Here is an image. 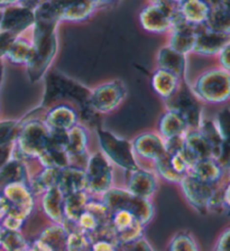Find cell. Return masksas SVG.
Wrapping results in <instances>:
<instances>
[{"label": "cell", "instance_id": "2e32d148", "mask_svg": "<svg viewBox=\"0 0 230 251\" xmlns=\"http://www.w3.org/2000/svg\"><path fill=\"white\" fill-rule=\"evenodd\" d=\"M228 42H230L229 35L217 33L204 25L199 26L193 52L205 56H214V55L217 56Z\"/></svg>", "mask_w": 230, "mask_h": 251}, {"label": "cell", "instance_id": "ab89813d", "mask_svg": "<svg viewBox=\"0 0 230 251\" xmlns=\"http://www.w3.org/2000/svg\"><path fill=\"white\" fill-rule=\"evenodd\" d=\"M14 143L0 145V170L14 157Z\"/></svg>", "mask_w": 230, "mask_h": 251}, {"label": "cell", "instance_id": "7a4b0ae2", "mask_svg": "<svg viewBox=\"0 0 230 251\" xmlns=\"http://www.w3.org/2000/svg\"><path fill=\"white\" fill-rule=\"evenodd\" d=\"M191 90L199 100L209 104H224L230 100V72L221 68L204 71Z\"/></svg>", "mask_w": 230, "mask_h": 251}, {"label": "cell", "instance_id": "7c38bea8", "mask_svg": "<svg viewBox=\"0 0 230 251\" xmlns=\"http://www.w3.org/2000/svg\"><path fill=\"white\" fill-rule=\"evenodd\" d=\"M35 24V14L26 6L11 5L3 9L1 30L18 36Z\"/></svg>", "mask_w": 230, "mask_h": 251}, {"label": "cell", "instance_id": "d590c367", "mask_svg": "<svg viewBox=\"0 0 230 251\" xmlns=\"http://www.w3.org/2000/svg\"><path fill=\"white\" fill-rule=\"evenodd\" d=\"M19 129H21V124L16 120L0 121V145L14 143Z\"/></svg>", "mask_w": 230, "mask_h": 251}, {"label": "cell", "instance_id": "7dc6e473", "mask_svg": "<svg viewBox=\"0 0 230 251\" xmlns=\"http://www.w3.org/2000/svg\"><path fill=\"white\" fill-rule=\"evenodd\" d=\"M155 2V5H164V3H167L166 1H169V0H153Z\"/></svg>", "mask_w": 230, "mask_h": 251}, {"label": "cell", "instance_id": "816d5d0a", "mask_svg": "<svg viewBox=\"0 0 230 251\" xmlns=\"http://www.w3.org/2000/svg\"><path fill=\"white\" fill-rule=\"evenodd\" d=\"M2 14H3V9L0 8V30H1V23H2Z\"/></svg>", "mask_w": 230, "mask_h": 251}, {"label": "cell", "instance_id": "1f68e13d", "mask_svg": "<svg viewBox=\"0 0 230 251\" xmlns=\"http://www.w3.org/2000/svg\"><path fill=\"white\" fill-rule=\"evenodd\" d=\"M33 44L22 38H16L6 54V57L15 64H27L32 56Z\"/></svg>", "mask_w": 230, "mask_h": 251}, {"label": "cell", "instance_id": "bcb514c9", "mask_svg": "<svg viewBox=\"0 0 230 251\" xmlns=\"http://www.w3.org/2000/svg\"><path fill=\"white\" fill-rule=\"evenodd\" d=\"M22 1H23V3H24V6L28 7L32 9V7L36 5V1H38V0H22Z\"/></svg>", "mask_w": 230, "mask_h": 251}, {"label": "cell", "instance_id": "484cf974", "mask_svg": "<svg viewBox=\"0 0 230 251\" xmlns=\"http://www.w3.org/2000/svg\"><path fill=\"white\" fill-rule=\"evenodd\" d=\"M90 194L87 191L76 192L64 196V217L65 221L77 225L81 214L85 211L87 204L90 200ZM64 221V222H65Z\"/></svg>", "mask_w": 230, "mask_h": 251}, {"label": "cell", "instance_id": "3957f363", "mask_svg": "<svg viewBox=\"0 0 230 251\" xmlns=\"http://www.w3.org/2000/svg\"><path fill=\"white\" fill-rule=\"evenodd\" d=\"M50 129L45 123L33 120L21 126L14 143L15 158L24 162L27 158H38L49 147Z\"/></svg>", "mask_w": 230, "mask_h": 251}, {"label": "cell", "instance_id": "5bb4252c", "mask_svg": "<svg viewBox=\"0 0 230 251\" xmlns=\"http://www.w3.org/2000/svg\"><path fill=\"white\" fill-rule=\"evenodd\" d=\"M158 187V177L155 172L144 170L142 167L128 172L126 190L136 196L152 200Z\"/></svg>", "mask_w": 230, "mask_h": 251}, {"label": "cell", "instance_id": "44dd1931", "mask_svg": "<svg viewBox=\"0 0 230 251\" xmlns=\"http://www.w3.org/2000/svg\"><path fill=\"white\" fill-rule=\"evenodd\" d=\"M212 5L208 0H186L179 11L184 21L193 26H204L208 22Z\"/></svg>", "mask_w": 230, "mask_h": 251}, {"label": "cell", "instance_id": "f6af8a7d", "mask_svg": "<svg viewBox=\"0 0 230 251\" xmlns=\"http://www.w3.org/2000/svg\"><path fill=\"white\" fill-rule=\"evenodd\" d=\"M18 1H22V0H0V7L15 5V3L18 2Z\"/></svg>", "mask_w": 230, "mask_h": 251}, {"label": "cell", "instance_id": "f1b7e54d", "mask_svg": "<svg viewBox=\"0 0 230 251\" xmlns=\"http://www.w3.org/2000/svg\"><path fill=\"white\" fill-rule=\"evenodd\" d=\"M88 149V135L83 126L76 125L68 130V145L66 151L71 160L73 158H81L85 155Z\"/></svg>", "mask_w": 230, "mask_h": 251}, {"label": "cell", "instance_id": "4fadbf2b", "mask_svg": "<svg viewBox=\"0 0 230 251\" xmlns=\"http://www.w3.org/2000/svg\"><path fill=\"white\" fill-rule=\"evenodd\" d=\"M173 14L174 11L167 3L154 5L143 10V13L140 14V24L144 29L151 33H164L172 28Z\"/></svg>", "mask_w": 230, "mask_h": 251}, {"label": "cell", "instance_id": "4dcf8cb0", "mask_svg": "<svg viewBox=\"0 0 230 251\" xmlns=\"http://www.w3.org/2000/svg\"><path fill=\"white\" fill-rule=\"evenodd\" d=\"M205 27L217 33H221L230 36V9L221 3L212 6L211 13L209 15Z\"/></svg>", "mask_w": 230, "mask_h": 251}, {"label": "cell", "instance_id": "e575fe53", "mask_svg": "<svg viewBox=\"0 0 230 251\" xmlns=\"http://www.w3.org/2000/svg\"><path fill=\"white\" fill-rule=\"evenodd\" d=\"M1 246L6 251H22L28 248L24 235L19 231L10 230L3 231Z\"/></svg>", "mask_w": 230, "mask_h": 251}, {"label": "cell", "instance_id": "c3c4849f", "mask_svg": "<svg viewBox=\"0 0 230 251\" xmlns=\"http://www.w3.org/2000/svg\"><path fill=\"white\" fill-rule=\"evenodd\" d=\"M2 72H3V65L1 63V60H0V84H1V80H2Z\"/></svg>", "mask_w": 230, "mask_h": 251}, {"label": "cell", "instance_id": "d4e9b609", "mask_svg": "<svg viewBox=\"0 0 230 251\" xmlns=\"http://www.w3.org/2000/svg\"><path fill=\"white\" fill-rule=\"evenodd\" d=\"M179 76L175 74L169 72V71L158 69L152 76V86L154 91L156 92L163 100H169L174 93L178 91L180 85H179Z\"/></svg>", "mask_w": 230, "mask_h": 251}, {"label": "cell", "instance_id": "60d3db41", "mask_svg": "<svg viewBox=\"0 0 230 251\" xmlns=\"http://www.w3.org/2000/svg\"><path fill=\"white\" fill-rule=\"evenodd\" d=\"M214 251H230V226L219 235L214 246Z\"/></svg>", "mask_w": 230, "mask_h": 251}, {"label": "cell", "instance_id": "e0dca14e", "mask_svg": "<svg viewBox=\"0 0 230 251\" xmlns=\"http://www.w3.org/2000/svg\"><path fill=\"white\" fill-rule=\"evenodd\" d=\"M64 193L58 186H54L41 195L42 210L54 225H63L64 217Z\"/></svg>", "mask_w": 230, "mask_h": 251}, {"label": "cell", "instance_id": "ac0fdd59", "mask_svg": "<svg viewBox=\"0 0 230 251\" xmlns=\"http://www.w3.org/2000/svg\"><path fill=\"white\" fill-rule=\"evenodd\" d=\"M183 151L188 156L192 165L198 160L213 158L211 147L199 129H190L185 133Z\"/></svg>", "mask_w": 230, "mask_h": 251}, {"label": "cell", "instance_id": "8d00e7d4", "mask_svg": "<svg viewBox=\"0 0 230 251\" xmlns=\"http://www.w3.org/2000/svg\"><path fill=\"white\" fill-rule=\"evenodd\" d=\"M117 251H155L145 238L140 237L134 241L116 245Z\"/></svg>", "mask_w": 230, "mask_h": 251}, {"label": "cell", "instance_id": "4316f807", "mask_svg": "<svg viewBox=\"0 0 230 251\" xmlns=\"http://www.w3.org/2000/svg\"><path fill=\"white\" fill-rule=\"evenodd\" d=\"M159 69L169 71L181 77L184 75L185 71V55L177 52L170 46H165L159 50L157 55Z\"/></svg>", "mask_w": 230, "mask_h": 251}, {"label": "cell", "instance_id": "b9f144b4", "mask_svg": "<svg viewBox=\"0 0 230 251\" xmlns=\"http://www.w3.org/2000/svg\"><path fill=\"white\" fill-rule=\"evenodd\" d=\"M91 251H117L116 245L107 239H100L91 245Z\"/></svg>", "mask_w": 230, "mask_h": 251}, {"label": "cell", "instance_id": "603a6c76", "mask_svg": "<svg viewBox=\"0 0 230 251\" xmlns=\"http://www.w3.org/2000/svg\"><path fill=\"white\" fill-rule=\"evenodd\" d=\"M58 187L64 195L87 191V176L82 168L68 166L61 170Z\"/></svg>", "mask_w": 230, "mask_h": 251}, {"label": "cell", "instance_id": "7bdbcfd3", "mask_svg": "<svg viewBox=\"0 0 230 251\" xmlns=\"http://www.w3.org/2000/svg\"><path fill=\"white\" fill-rule=\"evenodd\" d=\"M10 209V204L3 195H0V221L6 217Z\"/></svg>", "mask_w": 230, "mask_h": 251}, {"label": "cell", "instance_id": "277c9868", "mask_svg": "<svg viewBox=\"0 0 230 251\" xmlns=\"http://www.w3.org/2000/svg\"><path fill=\"white\" fill-rule=\"evenodd\" d=\"M101 200L109 211L125 210L130 212L145 226L154 217V206L151 200L136 196L126 188L112 187L101 196Z\"/></svg>", "mask_w": 230, "mask_h": 251}, {"label": "cell", "instance_id": "9c48e42d", "mask_svg": "<svg viewBox=\"0 0 230 251\" xmlns=\"http://www.w3.org/2000/svg\"><path fill=\"white\" fill-rule=\"evenodd\" d=\"M166 102L167 110H172L180 115L189 129H199L204 118L202 115L201 101L194 96L191 88H179L174 96Z\"/></svg>", "mask_w": 230, "mask_h": 251}, {"label": "cell", "instance_id": "f5cc1de1", "mask_svg": "<svg viewBox=\"0 0 230 251\" xmlns=\"http://www.w3.org/2000/svg\"><path fill=\"white\" fill-rule=\"evenodd\" d=\"M170 1L177 2V3H183L184 1H186V0H170Z\"/></svg>", "mask_w": 230, "mask_h": 251}, {"label": "cell", "instance_id": "db71d44e", "mask_svg": "<svg viewBox=\"0 0 230 251\" xmlns=\"http://www.w3.org/2000/svg\"><path fill=\"white\" fill-rule=\"evenodd\" d=\"M93 1H97V0H93ZM98 1H100V0H98Z\"/></svg>", "mask_w": 230, "mask_h": 251}, {"label": "cell", "instance_id": "74e56055", "mask_svg": "<svg viewBox=\"0 0 230 251\" xmlns=\"http://www.w3.org/2000/svg\"><path fill=\"white\" fill-rule=\"evenodd\" d=\"M17 36L14 34H10L8 31L0 30V60L2 57H6V54L8 52L10 46L16 41Z\"/></svg>", "mask_w": 230, "mask_h": 251}, {"label": "cell", "instance_id": "836d02e7", "mask_svg": "<svg viewBox=\"0 0 230 251\" xmlns=\"http://www.w3.org/2000/svg\"><path fill=\"white\" fill-rule=\"evenodd\" d=\"M167 251H199V249L192 233L188 231H180L175 233L170 240Z\"/></svg>", "mask_w": 230, "mask_h": 251}, {"label": "cell", "instance_id": "5b68a950", "mask_svg": "<svg viewBox=\"0 0 230 251\" xmlns=\"http://www.w3.org/2000/svg\"><path fill=\"white\" fill-rule=\"evenodd\" d=\"M97 136H98L101 154L106 157L109 162L126 172L134 171L140 167L136 159L130 141L101 128H98L97 130Z\"/></svg>", "mask_w": 230, "mask_h": 251}, {"label": "cell", "instance_id": "7402d4cb", "mask_svg": "<svg viewBox=\"0 0 230 251\" xmlns=\"http://www.w3.org/2000/svg\"><path fill=\"white\" fill-rule=\"evenodd\" d=\"M189 130L184 119L172 110H167L158 121V135L164 141L183 137Z\"/></svg>", "mask_w": 230, "mask_h": 251}, {"label": "cell", "instance_id": "d6a6232c", "mask_svg": "<svg viewBox=\"0 0 230 251\" xmlns=\"http://www.w3.org/2000/svg\"><path fill=\"white\" fill-rule=\"evenodd\" d=\"M155 174L157 175V177H161L162 179L166 180V182L172 183V184H179L181 182L183 175L179 174V173L174 170L170 162V155L165 152L164 155L155 160L153 163Z\"/></svg>", "mask_w": 230, "mask_h": 251}, {"label": "cell", "instance_id": "30bf717a", "mask_svg": "<svg viewBox=\"0 0 230 251\" xmlns=\"http://www.w3.org/2000/svg\"><path fill=\"white\" fill-rule=\"evenodd\" d=\"M126 94V86L122 82L109 81L91 90L88 104L97 113H109L123 103Z\"/></svg>", "mask_w": 230, "mask_h": 251}, {"label": "cell", "instance_id": "ffe728a7", "mask_svg": "<svg viewBox=\"0 0 230 251\" xmlns=\"http://www.w3.org/2000/svg\"><path fill=\"white\" fill-rule=\"evenodd\" d=\"M213 121L222 141L221 154L217 160L225 171H230V108H222Z\"/></svg>", "mask_w": 230, "mask_h": 251}, {"label": "cell", "instance_id": "f35d334b", "mask_svg": "<svg viewBox=\"0 0 230 251\" xmlns=\"http://www.w3.org/2000/svg\"><path fill=\"white\" fill-rule=\"evenodd\" d=\"M219 68L230 72V42H228L217 55Z\"/></svg>", "mask_w": 230, "mask_h": 251}, {"label": "cell", "instance_id": "83f0119b", "mask_svg": "<svg viewBox=\"0 0 230 251\" xmlns=\"http://www.w3.org/2000/svg\"><path fill=\"white\" fill-rule=\"evenodd\" d=\"M13 183L28 184V172L25 163L15 157L0 170V188Z\"/></svg>", "mask_w": 230, "mask_h": 251}, {"label": "cell", "instance_id": "52a82bcc", "mask_svg": "<svg viewBox=\"0 0 230 251\" xmlns=\"http://www.w3.org/2000/svg\"><path fill=\"white\" fill-rule=\"evenodd\" d=\"M87 192L90 196H102L114 187V172L110 162L101 152H93L85 165Z\"/></svg>", "mask_w": 230, "mask_h": 251}, {"label": "cell", "instance_id": "6da1fadb", "mask_svg": "<svg viewBox=\"0 0 230 251\" xmlns=\"http://www.w3.org/2000/svg\"><path fill=\"white\" fill-rule=\"evenodd\" d=\"M55 26V23L35 21L33 52L26 64L29 80L32 82L40 80L55 56L57 47Z\"/></svg>", "mask_w": 230, "mask_h": 251}, {"label": "cell", "instance_id": "8fae6325", "mask_svg": "<svg viewBox=\"0 0 230 251\" xmlns=\"http://www.w3.org/2000/svg\"><path fill=\"white\" fill-rule=\"evenodd\" d=\"M3 196L10 204L8 212L23 220L28 219L34 211L35 196L25 183H13L2 187Z\"/></svg>", "mask_w": 230, "mask_h": 251}, {"label": "cell", "instance_id": "cb8c5ba5", "mask_svg": "<svg viewBox=\"0 0 230 251\" xmlns=\"http://www.w3.org/2000/svg\"><path fill=\"white\" fill-rule=\"evenodd\" d=\"M225 170L218 160L214 158H205L198 160L192 165L189 173L205 183L218 185L225 174Z\"/></svg>", "mask_w": 230, "mask_h": 251}, {"label": "cell", "instance_id": "f546056e", "mask_svg": "<svg viewBox=\"0 0 230 251\" xmlns=\"http://www.w3.org/2000/svg\"><path fill=\"white\" fill-rule=\"evenodd\" d=\"M69 231L63 225H53L43 231L38 240L44 242L52 251H66Z\"/></svg>", "mask_w": 230, "mask_h": 251}, {"label": "cell", "instance_id": "681fc988", "mask_svg": "<svg viewBox=\"0 0 230 251\" xmlns=\"http://www.w3.org/2000/svg\"><path fill=\"white\" fill-rule=\"evenodd\" d=\"M3 231H5V229H3L2 226L0 225V246H1V241H2V235H3Z\"/></svg>", "mask_w": 230, "mask_h": 251}, {"label": "cell", "instance_id": "ba28073f", "mask_svg": "<svg viewBox=\"0 0 230 251\" xmlns=\"http://www.w3.org/2000/svg\"><path fill=\"white\" fill-rule=\"evenodd\" d=\"M185 201L196 210L198 213L205 214L210 210L212 200L217 194V185L205 183L196 176L186 173L179 183Z\"/></svg>", "mask_w": 230, "mask_h": 251}, {"label": "cell", "instance_id": "9a60e30c", "mask_svg": "<svg viewBox=\"0 0 230 251\" xmlns=\"http://www.w3.org/2000/svg\"><path fill=\"white\" fill-rule=\"evenodd\" d=\"M131 146L136 156L152 163L166 152L164 139L155 132L140 133L131 141Z\"/></svg>", "mask_w": 230, "mask_h": 251}, {"label": "cell", "instance_id": "d6986e66", "mask_svg": "<svg viewBox=\"0 0 230 251\" xmlns=\"http://www.w3.org/2000/svg\"><path fill=\"white\" fill-rule=\"evenodd\" d=\"M77 120L79 117L76 110L66 104H58L49 110L44 123L49 129L68 131L77 125Z\"/></svg>", "mask_w": 230, "mask_h": 251}, {"label": "cell", "instance_id": "8992f818", "mask_svg": "<svg viewBox=\"0 0 230 251\" xmlns=\"http://www.w3.org/2000/svg\"><path fill=\"white\" fill-rule=\"evenodd\" d=\"M90 91L91 90L87 89L79 82L73 81L63 74L53 72L48 76L44 104L48 105L57 100L71 98L72 100L77 101L81 107L84 108L88 105Z\"/></svg>", "mask_w": 230, "mask_h": 251}, {"label": "cell", "instance_id": "ee69618b", "mask_svg": "<svg viewBox=\"0 0 230 251\" xmlns=\"http://www.w3.org/2000/svg\"><path fill=\"white\" fill-rule=\"evenodd\" d=\"M222 202H224L225 210H230V179L228 180L227 185L225 186L224 190L221 192Z\"/></svg>", "mask_w": 230, "mask_h": 251}, {"label": "cell", "instance_id": "f907efd6", "mask_svg": "<svg viewBox=\"0 0 230 251\" xmlns=\"http://www.w3.org/2000/svg\"><path fill=\"white\" fill-rule=\"evenodd\" d=\"M208 1L213 6V5H216V3H219L221 1H227V0H208Z\"/></svg>", "mask_w": 230, "mask_h": 251}]
</instances>
